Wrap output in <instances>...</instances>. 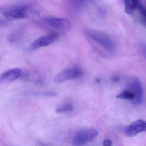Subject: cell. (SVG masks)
<instances>
[{
	"instance_id": "obj_1",
	"label": "cell",
	"mask_w": 146,
	"mask_h": 146,
	"mask_svg": "<svg viewBox=\"0 0 146 146\" xmlns=\"http://www.w3.org/2000/svg\"><path fill=\"white\" fill-rule=\"evenodd\" d=\"M85 34L90 39L107 52L112 53L115 51V42L111 37L108 34L94 29L87 30Z\"/></svg>"
},
{
	"instance_id": "obj_2",
	"label": "cell",
	"mask_w": 146,
	"mask_h": 146,
	"mask_svg": "<svg viewBox=\"0 0 146 146\" xmlns=\"http://www.w3.org/2000/svg\"><path fill=\"white\" fill-rule=\"evenodd\" d=\"M29 7L24 5L0 7V13L10 19H20L26 17Z\"/></svg>"
},
{
	"instance_id": "obj_3",
	"label": "cell",
	"mask_w": 146,
	"mask_h": 146,
	"mask_svg": "<svg viewBox=\"0 0 146 146\" xmlns=\"http://www.w3.org/2000/svg\"><path fill=\"white\" fill-rule=\"evenodd\" d=\"M99 135V131L94 128L82 129L78 131L72 139V144L75 146L85 145L95 139Z\"/></svg>"
},
{
	"instance_id": "obj_4",
	"label": "cell",
	"mask_w": 146,
	"mask_h": 146,
	"mask_svg": "<svg viewBox=\"0 0 146 146\" xmlns=\"http://www.w3.org/2000/svg\"><path fill=\"white\" fill-rule=\"evenodd\" d=\"M42 22L49 27L62 31H69L72 27V24L69 19L63 18L46 17Z\"/></svg>"
},
{
	"instance_id": "obj_5",
	"label": "cell",
	"mask_w": 146,
	"mask_h": 146,
	"mask_svg": "<svg viewBox=\"0 0 146 146\" xmlns=\"http://www.w3.org/2000/svg\"><path fill=\"white\" fill-rule=\"evenodd\" d=\"M58 37V35L56 32H53L43 36L36 39L31 45L30 49L36 50L41 47L47 46L54 42Z\"/></svg>"
},
{
	"instance_id": "obj_6",
	"label": "cell",
	"mask_w": 146,
	"mask_h": 146,
	"mask_svg": "<svg viewBox=\"0 0 146 146\" xmlns=\"http://www.w3.org/2000/svg\"><path fill=\"white\" fill-rule=\"evenodd\" d=\"M81 75L80 70L76 68H68L62 70L57 74L54 81L56 83L63 82L65 81L73 80Z\"/></svg>"
},
{
	"instance_id": "obj_7",
	"label": "cell",
	"mask_w": 146,
	"mask_h": 146,
	"mask_svg": "<svg viewBox=\"0 0 146 146\" xmlns=\"http://www.w3.org/2000/svg\"><path fill=\"white\" fill-rule=\"evenodd\" d=\"M146 123L143 119H138L131 123L124 129V133L128 137L137 135L141 132L146 131Z\"/></svg>"
},
{
	"instance_id": "obj_8",
	"label": "cell",
	"mask_w": 146,
	"mask_h": 146,
	"mask_svg": "<svg viewBox=\"0 0 146 146\" xmlns=\"http://www.w3.org/2000/svg\"><path fill=\"white\" fill-rule=\"evenodd\" d=\"M129 89L133 91L135 98L133 102L137 106L141 105L143 101V90L141 81L138 77L134 78L132 82L129 84Z\"/></svg>"
},
{
	"instance_id": "obj_9",
	"label": "cell",
	"mask_w": 146,
	"mask_h": 146,
	"mask_svg": "<svg viewBox=\"0 0 146 146\" xmlns=\"http://www.w3.org/2000/svg\"><path fill=\"white\" fill-rule=\"evenodd\" d=\"M23 70L20 68H15L8 70L0 76V83H7L13 82L23 75Z\"/></svg>"
},
{
	"instance_id": "obj_10",
	"label": "cell",
	"mask_w": 146,
	"mask_h": 146,
	"mask_svg": "<svg viewBox=\"0 0 146 146\" xmlns=\"http://www.w3.org/2000/svg\"><path fill=\"white\" fill-rule=\"evenodd\" d=\"M74 105L70 101L65 100L60 103L56 108L55 111L58 113H66L73 110Z\"/></svg>"
},
{
	"instance_id": "obj_11",
	"label": "cell",
	"mask_w": 146,
	"mask_h": 146,
	"mask_svg": "<svg viewBox=\"0 0 146 146\" xmlns=\"http://www.w3.org/2000/svg\"><path fill=\"white\" fill-rule=\"evenodd\" d=\"M125 11L128 14H132L138 5L141 4V0H124Z\"/></svg>"
},
{
	"instance_id": "obj_12",
	"label": "cell",
	"mask_w": 146,
	"mask_h": 146,
	"mask_svg": "<svg viewBox=\"0 0 146 146\" xmlns=\"http://www.w3.org/2000/svg\"><path fill=\"white\" fill-rule=\"evenodd\" d=\"M117 99L121 100H134L135 98V93L130 89L125 90L119 92L117 96Z\"/></svg>"
},
{
	"instance_id": "obj_13",
	"label": "cell",
	"mask_w": 146,
	"mask_h": 146,
	"mask_svg": "<svg viewBox=\"0 0 146 146\" xmlns=\"http://www.w3.org/2000/svg\"><path fill=\"white\" fill-rule=\"evenodd\" d=\"M33 94L40 96H54L57 95V93L55 91H43L42 92L35 93Z\"/></svg>"
},
{
	"instance_id": "obj_14",
	"label": "cell",
	"mask_w": 146,
	"mask_h": 146,
	"mask_svg": "<svg viewBox=\"0 0 146 146\" xmlns=\"http://www.w3.org/2000/svg\"><path fill=\"white\" fill-rule=\"evenodd\" d=\"M113 145V142L110 139H106L103 142V146H111Z\"/></svg>"
},
{
	"instance_id": "obj_15",
	"label": "cell",
	"mask_w": 146,
	"mask_h": 146,
	"mask_svg": "<svg viewBox=\"0 0 146 146\" xmlns=\"http://www.w3.org/2000/svg\"><path fill=\"white\" fill-rule=\"evenodd\" d=\"M113 81H118L119 80V78L118 77H114L113 78Z\"/></svg>"
},
{
	"instance_id": "obj_16",
	"label": "cell",
	"mask_w": 146,
	"mask_h": 146,
	"mask_svg": "<svg viewBox=\"0 0 146 146\" xmlns=\"http://www.w3.org/2000/svg\"><path fill=\"white\" fill-rule=\"evenodd\" d=\"M79 1L81 2H84V1H85V0H79Z\"/></svg>"
},
{
	"instance_id": "obj_17",
	"label": "cell",
	"mask_w": 146,
	"mask_h": 146,
	"mask_svg": "<svg viewBox=\"0 0 146 146\" xmlns=\"http://www.w3.org/2000/svg\"><path fill=\"white\" fill-rule=\"evenodd\" d=\"M0 60H1V58H0Z\"/></svg>"
}]
</instances>
